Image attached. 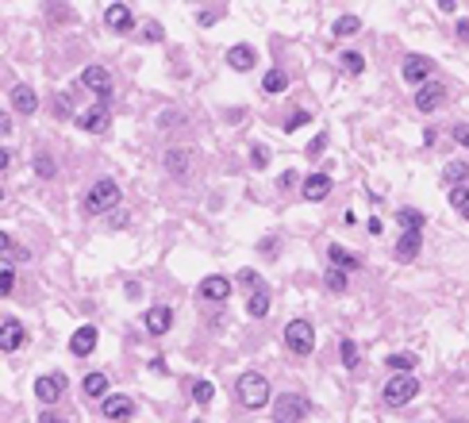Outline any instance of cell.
I'll return each mask as SVG.
<instances>
[{"label": "cell", "instance_id": "1", "mask_svg": "<svg viewBox=\"0 0 469 423\" xmlns=\"http://www.w3.org/2000/svg\"><path fill=\"white\" fill-rule=\"evenodd\" d=\"M115 204H120V185H115L112 177H100V181L85 192V216H104Z\"/></svg>", "mask_w": 469, "mask_h": 423}, {"label": "cell", "instance_id": "2", "mask_svg": "<svg viewBox=\"0 0 469 423\" xmlns=\"http://www.w3.org/2000/svg\"><path fill=\"white\" fill-rule=\"evenodd\" d=\"M235 392H239V400L250 408V412H258V408L270 404V381H265L262 374H254V370L235 381Z\"/></svg>", "mask_w": 469, "mask_h": 423}, {"label": "cell", "instance_id": "3", "mask_svg": "<svg viewBox=\"0 0 469 423\" xmlns=\"http://www.w3.org/2000/svg\"><path fill=\"white\" fill-rule=\"evenodd\" d=\"M304 415H308V397H300V392H281L273 400V420L277 423H300Z\"/></svg>", "mask_w": 469, "mask_h": 423}, {"label": "cell", "instance_id": "4", "mask_svg": "<svg viewBox=\"0 0 469 423\" xmlns=\"http://www.w3.org/2000/svg\"><path fill=\"white\" fill-rule=\"evenodd\" d=\"M420 392V381H415L412 374H396V377H388L385 381V404H393V408H400V404H408V400Z\"/></svg>", "mask_w": 469, "mask_h": 423}, {"label": "cell", "instance_id": "5", "mask_svg": "<svg viewBox=\"0 0 469 423\" xmlns=\"http://www.w3.org/2000/svg\"><path fill=\"white\" fill-rule=\"evenodd\" d=\"M285 342L293 354H312L315 350V327L308 324V320H293V324L285 327Z\"/></svg>", "mask_w": 469, "mask_h": 423}, {"label": "cell", "instance_id": "6", "mask_svg": "<svg viewBox=\"0 0 469 423\" xmlns=\"http://www.w3.org/2000/svg\"><path fill=\"white\" fill-rule=\"evenodd\" d=\"M431 74H435V62L427 58V54H408L400 66V77L408 85H415V89H423V85L431 81Z\"/></svg>", "mask_w": 469, "mask_h": 423}, {"label": "cell", "instance_id": "7", "mask_svg": "<svg viewBox=\"0 0 469 423\" xmlns=\"http://www.w3.org/2000/svg\"><path fill=\"white\" fill-rule=\"evenodd\" d=\"M81 85L97 92L100 104H108V97H112V74H108L104 66H85L81 69Z\"/></svg>", "mask_w": 469, "mask_h": 423}, {"label": "cell", "instance_id": "8", "mask_svg": "<svg viewBox=\"0 0 469 423\" xmlns=\"http://www.w3.org/2000/svg\"><path fill=\"white\" fill-rule=\"evenodd\" d=\"M446 97H450V92H446L443 81H427L423 89H415V108L420 112H438L446 104Z\"/></svg>", "mask_w": 469, "mask_h": 423}, {"label": "cell", "instance_id": "9", "mask_svg": "<svg viewBox=\"0 0 469 423\" xmlns=\"http://www.w3.org/2000/svg\"><path fill=\"white\" fill-rule=\"evenodd\" d=\"M77 127H81V131H92V135H104L108 127H112V108H108V104H92L89 112L77 116Z\"/></svg>", "mask_w": 469, "mask_h": 423}, {"label": "cell", "instance_id": "10", "mask_svg": "<svg viewBox=\"0 0 469 423\" xmlns=\"http://www.w3.org/2000/svg\"><path fill=\"white\" fill-rule=\"evenodd\" d=\"M97 339H100V331L92 324H81L74 331V339H69V354L74 358H85V354H92L97 350Z\"/></svg>", "mask_w": 469, "mask_h": 423}, {"label": "cell", "instance_id": "11", "mask_svg": "<svg viewBox=\"0 0 469 423\" xmlns=\"http://www.w3.org/2000/svg\"><path fill=\"white\" fill-rule=\"evenodd\" d=\"M62 392H66V374H47V377L35 381V397H39L42 404H54Z\"/></svg>", "mask_w": 469, "mask_h": 423}, {"label": "cell", "instance_id": "12", "mask_svg": "<svg viewBox=\"0 0 469 423\" xmlns=\"http://www.w3.org/2000/svg\"><path fill=\"white\" fill-rule=\"evenodd\" d=\"M24 339H27V331H24L19 320H4V324H0V350H4V354H16V350L24 347Z\"/></svg>", "mask_w": 469, "mask_h": 423}, {"label": "cell", "instance_id": "13", "mask_svg": "<svg viewBox=\"0 0 469 423\" xmlns=\"http://www.w3.org/2000/svg\"><path fill=\"white\" fill-rule=\"evenodd\" d=\"M8 104H12L16 112H24V116H35V112H39V97H35L31 85H12Z\"/></svg>", "mask_w": 469, "mask_h": 423}, {"label": "cell", "instance_id": "14", "mask_svg": "<svg viewBox=\"0 0 469 423\" xmlns=\"http://www.w3.org/2000/svg\"><path fill=\"white\" fill-rule=\"evenodd\" d=\"M331 189H335V181H331L327 174H308V177H304V200H312V204L327 200Z\"/></svg>", "mask_w": 469, "mask_h": 423}, {"label": "cell", "instance_id": "15", "mask_svg": "<svg viewBox=\"0 0 469 423\" xmlns=\"http://www.w3.org/2000/svg\"><path fill=\"white\" fill-rule=\"evenodd\" d=\"M423 250V231H404L396 242V262H415V254Z\"/></svg>", "mask_w": 469, "mask_h": 423}, {"label": "cell", "instance_id": "16", "mask_svg": "<svg viewBox=\"0 0 469 423\" xmlns=\"http://www.w3.org/2000/svg\"><path fill=\"white\" fill-rule=\"evenodd\" d=\"M142 324H147L150 335H165V331H170V324H173V312L165 304H154L147 315H142Z\"/></svg>", "mask_w": 469, "mask_h": 423}, {"label": "cell", "instance_id": "17", "mask_svg": "<svg viewBox=\"0 0 469 423\" xmlns=\"http://www.w3.org/2000/svg\"><path fill=\"white\" fill-rule=\"evenodd\" d=\"M104 24L112 27V31L124 35V31H131V27H135V12L127 8V4H112V8H108V16H104Z\"/></svg>", "mask_w": 469, "mask_h": 423}, {"label": "cell", "instance_id": "18", "mask_svg": "<svg viewBox=\"0 0 469 423\" xmlns=\"http://www.w3.org/2000/svg\"><path fill=\"white\" fill-rule=\"evenodd\" d=\"M197 292L204 300H227L231 297V281H227V277H220V274H212V277H204V281H200Z\"/></svg>", "mask_w": 469, "mask_h": 423}, {"label": "cell", "instance_id": "19", "mask_svg": "<svg viewBox=\"0 0 469 423\" xmlns=\"http://www.w3.org/2000/svg\"><path fill=\"white\" fill-rule=\"evenodd\" d=\"M100 412L108 415V420H127V415L135 412V400L131 397H104V408Z\"/></svg>", "mask_w": 469, "mask_h": 423}, {"label": "cell", "instance_id": "20", "mask_svg": "<svg viewBox=\"0 0 469 423\" xmlns=\"http://www.w3.org/2000/svg\"><path fill=\"white\" fill-rule=\"evenodd\" d=\"M327 258H331V266H338V269H358V266H362V258H358L354 250L338 247V242H331V247H327Z\"/></svg>", "mask_w": 469, "mask_h": 423}, {"label": "cell", "instance_id": "21", "mask_svg": "<svg viewBox=\"0 0 469 423\" xmlns=\"http://www.w3.org/2000/svg\"><path fill=\"white\" fill-rule=\"evenodd\" d=\"M254 62H258V54L250 47H231L227 50V66L231 69H254Z\"/></svg>", "mask_w": 469, "mask_h": 423}, {"label": "cell", "instance_id": "22", "mask_svg": "<svg viewBox=\"0 0 469 423\" xmlns=\"http://www.w3.org/2000/svg\"><path fill=\"white\" fill-rule=\"evenodd\" d=\"M396 219H400L404 231H423V224H427V216H423V212H415V208H400V212H396Z\"/></svg>", "mask_w": 469, "mask_h": 423}, {"label": "cell", "instance_id": "23", "mask_svg": "<svg viewBox=\"0 0 469 423\" xmlns=\"http://www.w3.org/2000/svg\"><path fill=\"white\" fill-rule=\"evenodd\" d=\"M85 397H89V400H97V397H104V392H108V377L104 374H85Z\"/></svg>", "mask_w": 469, "mask_h": 423}, {"label": "cell", "instance_id": "24", "mask_svg": "<svg viewBox=\"0 0 469 423\" xmlns=\"http://www.w3.org/2000/svg\"><path fill=\"white\" fill-rule=\"evenodd\" d=\"M323 285H327V292H346V269L327 266L323 269Z\"/></svg>", "mask_w": 469, "mask_h": 423}, {"label": "cell", "instance_id": "25", "mask_svg": "<svg viewBox=\"0 0 469 423\" xmlns=\"http://www.w3.org/2000/svg\"><path fill=\"white\" fill-rule=\"evenodd\" d=\"M443 177H446V185H454V189H458V185L469 181V166H466V162H450V166L443 169Z\"/></svg>", "mask_w": 469, "mask_h": 423}, {"label": "cell", "instance_id": "26", "mask_svg": "<svg viewBox=\"0 0 469 423\" xmlns=\"http://www.w3.org/2000/svg\"><path fill=\"white\" fill-rule=\"evenodd\" d=\"M362 31V19L358 16H338L335 19V39H346V35H358Z\"/></svg>", "mask_w": 469, "mask_h": 423}, {"label": "cell", "instance_id": "27", "mask_svg": "<svg viewBox=\"0 0 469 423\" xmlns=\"http://www.w3.org/2000/svg\"><path fill=\"white\" fill-rule=\"evenodd\" d=\"M415 362H420V358H415V354H408V350H400V354H388V365H393L396 374H412V370H415Z\"/></svg>", "mask_w": 469, "mask_h": 423}, {"label": "cell", "instance_id": "28", "mask_svg": "<svg viewBox=\"0 0 469 423\" xmlns=\"http://www.w3.org/2000/svg\"><path fill=\"white\" fill-rule=\"evenodd\" d=\"M338 350H343V365H346V370H358V362H362V350H358V342H354V339H343V347H338Z\"/></svg>", "mask_w": 469, "mask_h": 423}, {"label": "cell", "instance_id": "29", "mask_svg": "<svg viewBox=\"0 0 469 423\" xmlns=\"http://www.w3.org/2000/svg\"><path fill=\"white\" fill-rule=\"evenodd\" d=\"M185 166H189V154H185L181 147L165 154V169H170V174H177V177H181V174H185Z\"/></svg>", "mask_w": 469, "mask_h": 423}, {"label": "cell", "instance_id": "30", "mask_svg": "<svg viewBox=\"0 0 469 423\" xmlns=\"http://www.w3.org/2000/svg\"><path fill=\"white\" fill-rule=\"evenodd\" d=\"M247 312L254 315V320H262L265 312H270V289H262V292H254L250 297V304H247Z\"/></svg>", "mask_w": 469, "mask_h": 423}, {"label": "cell", "instance_id": "31", "mask_svg": "<svg viewBox=\"0 0 469 423\" xmlns=\"http://www.w3.org/2000/svg\"><path fill=\"white\" fill-rule=\"evenodd\" d=\"M262 89H265V92H285V89H288V77L281 74V69H270V74L262 77Z\"/></svg>", "mask_w": 469, "mask_h": 423}, {"label": "cell", "instance_id": "32", "mask_svg": "<svg viewBox=\"0 0 469 423\" xmlns=\"http://www.w3.org/2000/svg\"><path fill=\"white\" fill-rule=\"evenodd\" d=\"M343 69H346V74H365V58H362V54H358V50H346V54H343Z\"/></svg>", "mask_w": 469, "mask_h": 423}, {"label": "cell", "instance_id": "33", "mask_svg": "<svg viewBox=\"0 0 469 423\" xmlns=\"http://www.w3.org/2000/svg\"><path fill=\"white\" fill-rule=\"evenodd\" d=\"M450 204L469 219V185H458V189H450Z\"/></svg>", "mask_w": 469, "mask_h": 423}, {"label": "cell", "instance_id": "34", "mask_svg": "<svg viewBox=\"0 0 469 423\" xmlns=\"http://www.w3.org/2000/svg\"><path fill=\"white\" fill-rule=\"evenodd\" d=\"M35 174H39L42 181H50V177H54V158H50L47 150H42V154H35Z\"/></svg>", "mask_w": 469, "mask_h": 423}, {"label": "cell", "instance_id": "35", "mask_svg": "<svg viewBox=\"0 0 469 423\" xmlns=\"http://www.w3.org/2000/svg\"><path fill=\"white\" fill-rule=\"evenodd\" d=\"M16 289V269H12V258H4V269H0V292L8 297Z\"/></svg>", "mask_w": 469, "mask_h": 423}, {"label": "cell", "instance_id": "36", "mask_svg": "<svg viewBox=\"0 0 469 423\" xmlns=\"http://www.w3.org/2000/svg\"><path fill=\"white\" fill-rule=\"evenodd\" d=\"M235 281L242 285V289H254V292H262L265 285H262V277H258V269H239V277Z\"/></svg>", "mask_w": 469, "mask_h": 423}, {"label": "cell", "instance_id": "37", "mask_svg": "<svg viewBox=\"0 0 469 423\" xmlns=\"http://www.w3.org/2000/svg\"><path fill=\"white\" fill-rule=\"evenodd\" d=\"M212 385L208 381H192V400H197V404H212Z\"/></svg>", "mask_w": 469, "mask_h": 423}, {"label": "cell", "instance_id": "38", "mask_svg": "<svg viewBox=\"0 0 469 423\" xmlns=\"http://www.w3.org/2000/svg\"><path fill=\"white\" fill-rule=\"evenodd\" d=\"M250 162H254V169H265V166H270V150L254 147V150H250Z\"/></svg>", "mask_w": 469, "mask_h": 423}, {"label": "cell", "instance_id": "39", "mask_svg": "<svg viewBox=\"0 0 469 423\" xmlns=\"http://www.w3.org/2000/svg\"><path fill=\"white\" fill-rule=\"evenodd\" d=\"M220 16H223L220 8H204V12H200V16H197V24H200V27H212V24H215V19H220Z\"/></svg>", "mask_w": 469, "mask_h": 423}, {"label": "cell", "instance_id": "40", "mask_svg": "<svg viewBox=\"0 0 469 423\" xmlns=\"http://www.w3.org/2000/svg\"><path fill=\"white\" fill-rule=\"evenodd\" d=\"M308 116H312V112H308V108L293 112V116H288V119H285V127H288V131H297V127H300V124H304V119H308Z\"/></svg>", "mask_w": 469, "mask_h": 423}, {"label": "cell", "instance_id": "41", "mask_svg": "<svg viewBox=\"0 0 469 423\" xmlns=\"http://www.w3.org/2000/svg\"><path fill=\"white\" fill-rule=\"evenodd\" d=\"M327 150V135H315V142L308 147V158H315V154H323Z\"/></svg>", "mask_w": 469, "mask_h": 423}, {"label": "cell", "instance_id": "42", "mask_svg": "<svg viewBox=\"0 0 469 423\" xmlns=\"http://www.w3.org/2000/svg\"><path fill=\"white\" fill-rule=\"evenodd\" d=\"M39 423H74V420H69V415H58V412H42Z\"/></svg>", "mask_w": 469, "mask_h": 423}, {"label": "cell", "instance_id": "43", "mask_svg": "<svg viewBox=\"0 0 469 423\" xmlns=\"http://www.w3.org/2000/svg\"><path fill=\"white\" fill-rule=\"evenodd\" d=\"M162 35H165V31H162V24H154V19H150V24H147V39H150V42H158Z\"/></svg>", "mask_w": 469, "mask_h": 423}, {"label": "cell", "instance_id": "44", "mask_svg": "<svg viewBox=\"0 0 469 423\" xmlns=\"http://www.w3.org/2000/svg\"><path fill=\"white\" fill-rule=\"evenodd\" d=\"M454 139H458V142H461V147H466V150H469V127H461V124H458V127H454Z\"/></svg>", "mask_w": 469, "mask_h": 423}]
</instances>
